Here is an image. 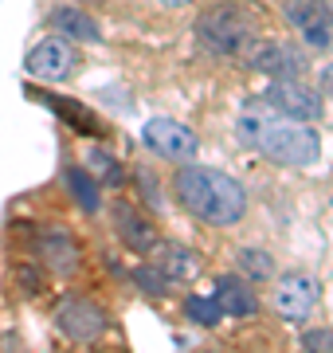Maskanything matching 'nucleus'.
Here are the masks:
<instances>
[{"instance_id": "nucleus-6", "label": "nucleus", "mask_w": 333, "mask_h": 353, "mask_svg": "<svg viewBox=\"0 0 333 353\" xmlns=\"http://www.w3.org/2000/svg\"><path fill=\"white\" fill-rule=\"evenodd\" d=\"M259 99L267 102L275 114L298 118V122H314L321 114V94L310 90L306 83H298V79H275L267 87V94H259Z\"/></svg>"}, {"instance_id": "nucleus-12", "label": "nucleus", "mask_w": 333, "mask_h": 353, "mask_svg": "<svg viewBox=\"0 0 333 353\" xmlns=\"http://www.w3.org/2000/svg\"><path fill=\"white\" fill-rule=\"evenodd\" d=\"M114 228H118V236H122L133 252H153V248H157L153 220H149V216H141L138 208L122 204V201L114 204Z\"/></svg>"}, {"instance_id": "nucleus-9", "label": "nucleus", "mask_w": 333, "mask_h": 353, "mask_svg": "<svg viewBox=\"0 0 333 353\" xmlns=\"http://www.w3.org/2000/svg\"><path fill=\"white\" fill-rule=\"evenodd\" d=\"M141 138L153 153L169 157V161H193L196 157V134L184 122H173V118H149Z\"/></svg>"}, {"instance_id": "nucleus-14", "label": "nucleus", "mask_w": 333, "mask_h": 353, "mask_svg": "<svg viewBox=\"0 0 333 353\" xmlns=\"http://www.w3.org/2000/svg\"><path fill=\"white\" fill-rule=\"evenodd\" d=\"M153 267L169 279V283H180V279H193L200 263H196V255L189 252V248H180V243H165L161 252H153Z\"/></svg>"}, {"instance_id": "nucleus-8", "label": "nucleus", "mask_w": 333, "mask_h": 353, "mask_svg": "<svg viewBox=\"0 0 333 353\" xmlns=\"http://www.w3.org/2000/svg\"><path fill=\"white\" fill-rule=\"evenodd\" d=\"M318 279L306 275V271H290V275L279 279V287H275V310H279V318H286V322H302V318H310V310L318 306Z\"/></svg>"}, {"instance_id": "nucleus-22", "label": "nucleus", "mask_w": 333, "mask_h": 353, "mask_svg": "<svg viewBox=\"0 0 333 353\" xmlns=\"http://www.w3.org/2000/svg\"><path fill=\"white\" fill-rule=\"evenodd\" d=\"M87 161L94 165V169H98L103 176H114V165H110V157H106V153H90Z\"/></svg>"}, {"instance_id": "nucleus-10", "label": "nucleus", "mask_w": 333, "mask_h": 353, "mask_svg": "<svg viewBox=\"0 0 333 353\" xmlns=\"http://www.w3.org/2000/svg\"><path fill=\"white\" fill-rule=\"evenodd\" d=\"M75 67H78V55H75V48H71L67 39H43V43L28 55V75L52 79V83L67 79Z\"/></svg>"}, {"instance_id": "nucleus-16", "label": "nucleus", "mask_w": 333, "mask_h": 353, "mask_svg": "<svg viewBox=\"0 0 333 353\" xmlns=\"http://www.w3.org/2000/svg\"><path fill=\"white\" fill-rule=\"evenodd\" d=\"M32 99H39V102H47L52 110H59L71 122V126L78 130V134H103V122L94 118L90 110H83L78 102H67V99H52V94H32Z\"/></svg>"}, {"instance_id": "nucleus-4", "label": "nucleus", "mask_w": 333, "mask_h": 353, "mask_svg": "<svg viewBox=\"0 0 333 353\" xmlns=\"http://www.w3.org/2000/svg\"><path fill=\"white\" fill-rule=\"evenodd\" d=\"M286 20L298 28L310 51H325L333 43V4L330 0H286Z\"/></svg>"}, {"instance_id": "nucleus-5", "label": "nucleus", "mask_w": 333, "mask_h": 353, "mask_svg": "<svg viewBox=\"0 0 333 353\" xmlns=\"http://www.w3.org/2000/svg\"><path fill=\"white\" fill-rule=\"evenodd\" d=\"M247 67H255L270 79H298L306 71V55L290 43H279V39H251L244 48Z\"/></svg>"}, {"instance_id": "nucleus-17", "label": "nucleus", "mask_w": 333, "mask_h": 353, "mask_svg": "<svg viewBox=\"0 0 333 353\" xmlns=\"http://www.w3.org/2000/svg\"><path fill=\"white\" fill-rule=\"evenodd\" d=\"M239 275L251 283V279H270L275 275V263H270L267 252H259V248H244L239 252Z\"/></svg>"}, {"instance_id": "nucleus-18", "label": "nucleus", "mask_w": 333, "mask_h": 353, "mask_svg": "<svg viewBox=\"0 0 333 353\" xmlns=\"http://www.w3.org/2000/svg\"><path fill=\"white\" fill-rule=\"evenodd\" d=\"M67 185H71V192H75V201L87 208V212H94L98 208V185L90 181L83 169H67Z\"/></svg>"}, {"instance_id": "nucleus-23", "label": "nucleus", "mask_w": 333, "mask_h": 353, "mask_svg": "<svg viewBox=\"0 0 333 353\" xmlns=\"http://www.w3.org/2000/svg\"><path fill=\"white\" fill-rule=\"evenodd\" d=\"M321 90H330V94H333V63L321 67Z\"/></svg>"}, {"instance_id": "nucleus-20", "label": "nucleus", "mask_w": 333, "mask_h": 353, "mask_svg": "<svg viewBox=\"0 0 333 353\" xmlns=\"http://www.w3.org/2000/svg\"><path fill=\"white\" fill-rule=\"evenodd\" d=\"M133 283H138L145 294H157V299H161V294H169V287H173V283H169V279L161 275L153 263H149V267H138V271H133Z\"/></svg>"}, {"instance_id": "nucleus-1", "label": "nucleus", "mask_w": 333, "mask_h": 353, "mask_svg": "<svg viewBox=\"0 0 333 353\" xmlns=\"http://www.w3.org/2000/svg\"><path fill=\"white\" fill-rule=\"evenodd\" d=\"M239 138L275 165H314L321 153L318 130H310L298 118L275 114L263 99L251 110H244V118H239Z\"/></svg>"}, {"instance_id": "nucleus-3", "label": "nucleus", "mask_w": 333, "mask_h": 353, "mask_svg": "<svg viewBox=\"0 0 333 353\" xmlns=\"http://www.w3.org/2000/svg\"><path fill=\"white\" fill-rule=\"evenodd\" d=\"M196 36L216 55H244V48L255 39V16L244 4H216L200 16Z\"/></svg>"}, {"instance_id": "nucleus-2", "label": "nucleus", "mask_w": 333, "mask_h": 353, "mask_svg": "<svg viewBox=\"0 0 333 353\" xmlns=\"http://www.w3.org/2000/svg\"><path fill=\"white\" fill-rule=\"evenodd\" d=\"M177 201L204 224L231 228L239 224V216L247 212V192L235 176L219 173V169H204V165H184L173 181Z\"/></svg>"}, {"instance_id": "nucleus-13", "label": "nucleus", "mask_w": 333, "mask_h": 353, "mask_svg": "<svg viewBox=\"0 0 333 353\" xmlns=\"http://www.w3.org/2000/svg\"><path fill=\"white\" fill-rule=\"evenodd\" d=\"M36 252L43 255V263L52 267V271H59V275L75 271V263H78V243L71 240V232H59V228H52V232L39 236Z\"/></svg>"}, {"instance_id": "nucleus-19", "label": "nucleus", "mask_w": 333, "mask_h": 353, "mask_svg": "<svg viewBox=\"0 0 333 353\" xmlns=\"http://www.w3.org/2000/svg\"><path fill=\"white\" fill-rule=\"evenodd\" d=\"M184 310H189V318H196L200 326H216L219 318H224V310H219L216 299H196V294L184 303Z\"/></svg>"}, {"instance_id": "nucleus-15", "label": "nucleus", "mask_w": 333, "mask_h": 353, "mask_svg": "<svg viewBox=\"0 0 333 353\" xmlns=\"http://www.w3.org/2000/svg\"><path fill=\"white\" fill-rule=\"evenodd\" d=\"M52 24L59 28V36H71V39H103V36H98V24H94L87 12L71 8V4H67V8H55Z\"/></svg>"}, {"instance_id": "nucleus-7", "label": "nucleus", "mask_w": 333, "mask_h": 353, "mask_svg": "<svg viewBox=\"0 0 333 353\" xmlns=\"http://www.w3.org/2000/svg\"><path fill=\"white\" fill-rule=\"evenodd\" d=\"M55 326L63 330L71 341H98L106 334V310L90 299H63L55 310Z\"/></svg>"}, {"instance_id": "nucleus-21", "label": "nucleus", "mask_w": 333, "mask_h": 353, "mask_svg": "<svg viewBox=\"0 0 333 353\" xmlns=\"http://www.w3.org/2000/svg\"><path fill=\"white\" fill-rule=\"evenodd\" d=\"M302 345H306V350H318V353H330L333 350V330H306V334H302Z\"/></svg>"}, {"instance_id": "nucleus-11", "label": "nucleus", "mask_w": 333, "mask_h": 353, "mask_svg": "<svg viewBox=\"0 0 333 353\" xmlns=\"http://www.w3.org/2000/svg\"><path fill=\"white\" fill-rule=\"evenodd\" d=\"M212 299H216L219 310L231 314V318H255L259 314V299H255V290L247 287L244 275H219Z\"/></svg>"}, {"instance_id": "nucleus-24", "label": "nucleus", "mask_w": 333, "mask_h": 353, "mask_svg": "<svg viewBox=\"0 0 333 353\" xmlns=\"http://www.w3.org/2000/svg\"><path fill=\"white\" fill-rule=\"evenodd\" d=\"M161 4H169V8H180V4H193V0H161Z\"/></svg>"}]
</instances>
